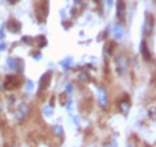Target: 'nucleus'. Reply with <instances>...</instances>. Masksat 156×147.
Masks as SVG:
<instances>
[{
  "instance_id": "f257e3e1",
  "label": "nucleus",
  "mask_w": 156,
  "mask_h": 147,
  "mask_svg": "<svg viewBox=\"0 0 156 147\" xmlns=\"http://www.w3.org/2000/svg\"><path fill=\"white\" fill-rule=\"evenodd\" d=\"M35 14L39 22H44L48 14V2L47 0H38L35 3Z\"/></svg>"
},
{
  "instance_id": "f03ea898",
  "label": "nucleus",
  "mask_w": 156,
  "mask_h": 147,
  "mask_svg": "<svg viewBox=\"0 0 156 147\" xmlns=\"http://www.w3.org/2000/svg\"><path fill=\"white\" fill-rule=\"evenodd\" d=\"M21 86V78L18 76H8L5 83H4V87L7 90H14V89H18Z\"/></svg>"
},
{
  "instance_id": "7ed1b4c3",
  "label": "nucleus",
  "mask_w": 156,
  "mask_h": 147,
  "mask_svg": "<svg viewBox=\"0 0 156 147\" xmlns=\"http://www.w3.org/2000/svg\"><path fill=\"white\" fill-rule=\"evenodd\" d=\"M11 3H17V2H20V0H9Z\"/></svg>"
}]
</instances>
